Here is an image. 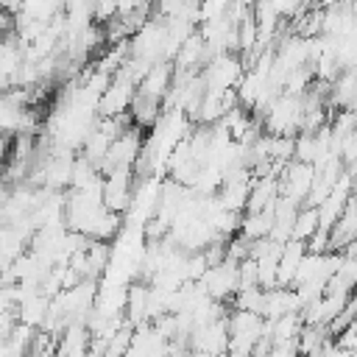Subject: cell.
<instances>
[{
    "mask_svg": "<svg viewBox=\"0 0 357 357\" xmlns=\"http://www.w3.org/2000/svg\"><path fill=\"white\" fill-rule=\"evenodd\" d=\"M226 343H229V329H226V315H218L212 321H204V324H195L190 337H187V346L192 351H226Z\"/></svg>",
    "mask_w": 357,
    "mask_h": 357,
    "instance_id": "8",
    "label": "cell"
},
{
    "mask_svg": "<svg viewBox=\"0 0 357 357\" xmlns=\"http://www.w3.org/2000/svg\"><path fill=\"white\" fill-rule=\"evenodd\" d=\"M226 329H229V343H226V351L231 354H251L257 340L265 335L268 329V318H262L259 312H251V310H231L226 315Z\"/></svg>",
    "mask_w": 357,
    "mask_h": 357,
    "instance_id": "2",
    "label": "cell"
},
{
    "mask_svg": "<svg viewBox=\"0 0 357 357\" xmlns=\"http://www.w3.org/2000/svg\"><path fill=\"white\" fill-rule=\"evenodd\" d=\"M337 3H346V0H315L318 8H329V6H337Z\"/></svg>",
    "mask_w": 357,
    "mask_h": 357,
    "instance_id": "15",
    "label": "cell"
},
{
    "mask_svg": "<svg viewBox=\"0 0 357 357\" xmlns=\"http://www.w3.org/2000/svg\"><path fill=\"white\" fill-rule=\"evenodd\" d=\"M304 254H307V243H301V240H287L282 245L279 262H276V284H284V287L293 284V276H296Z\"/></svg>",
    "mask_w": 357,
    "mask_h": 357,
    "instance_id": "11",
    "label": "cell"
},
{
    "mask_svg": "<svg viewBox=\"0 0 357 357\" xmlns=\"http://www.w3.org/2000/svg\"><path fill=\"white\" fill-rule=\"evenodd\" d=\"M312 178H315V167L310 162H298V159H290L282 173L276 176L279 181V195H287L293 198L296 204H304L310 187H312Z\"/></svg>",
    "mask_w": 357,
    "mask_h": 357,
    "instance_id": "7",
    "label": "cell"
},
{
    "mask_svg": "<svg viewBox=\"0 0 357 357\" xmlns=\"http://www.w3.org/2000/svg\"><path fill=\"white\" fill-rule=\"evenodd\" d=\"M273 204V201H271ZM245 240H259L271 234V206L265 209H245L240 215V229H237Z\"/></svg>",
    "mask_w": 357,
    "mask_h": 357,
    "instance_id": "13",
    "label": "cell"
},
{
    "mask_svg": "<svg viewBox=\"0 0 357 357\" xmlns=\"http://www.w3.org/2000/svg\"><path fill=\"white\" fill-rule=\"evenodd\" d=\"M173 84V64L170 61H153L145 75L137 81V95H148V98H159L165 103V95Z\"/></svg>",
    "mask_w": 357,
    "mask_h": 357,
    "instance_id": "9",
    "label": "cell"
},
{
    "mask_svg": "<svg viewBox=\"0 0 357 357\" xmlns=\"http://www.w3.org/2000/svg\"><path fill=\"white\" fill-rule=\"evenodd\" d=\"M301 310V298L296 293V287H284V284H273L265 290V301H262V318H279L284 312Z\"/></svg>",
    "mask_w": 357,
    "mask_h": 357,
    "instance_id": "10",
    "label": "cell"
},
{
    "mask_svg": "<svg viewBox=\"0 0 357 357\" xmlns=\"http://www.w3.org/2000/svg\"><path fill=\"white\" fill-rule=\"evenodd\" d=\"M301 117H304V100H301V95L279 92L268 103V109L262 112V131L282 134V137H296L301 131Z\"/></svg>",
    "mask_w": 357,
    "mask_h": 357,
    "instance_id": "1",
    "label": "cell"
},
{
    "mask_svg": "<svg viewBox=\"0 0 357 357\" xmlns=\"http://www.w3.org/2000/svg\"><path fill=\"white\" fill-rule=\"evenodd\" d=\"M198 282L204 284V290H206L209 298H215V301H231V296L240 287V262L223 257L218 265H209L206 273Z\"/></svg>",
    "mask_w": 357,
    "mask_h": 357,
    "instance_id": "4",
    "label": "cell"
},
{
    "mask_svg": "<svg viewBox=\"0 0 357 357\" xmlns=\"http://www.w3.org/2000/svg\"><path fill=\"white\" fill-rule=\"evenodd\" d=\"M315 231H318V209H315V206L301 204V206H298V212H296V220H293L290 240H301V243H307Z\"/></svg>",
    "mask_w": 357,
    "mask_h": 357,
    "instance_id": "14",
    "label": "cell"
},
{
    "mask_svg": "<svg viewBox=\"0 0 357 357\" xmlns=\"http://www.w3.org/2000/svg\"><path fill=\"white\" fill-rule=\"evenodd\" d=\"M134 92H137V81L126 73V70H117L109 81V86L100 92L98 98V114L100 117H112V114H123L128 112L131 100H134Z\"/></svg>",
    "mask_w": 357,
    "mask_h": 357,
    "instance_id": "6",
    "label": "cell"
},
{
    "mask_svg": "<svg viewBox=\"0 0 357 357\" xmlns=\"http://www.w3.org/2000/svg\"><path fill=\"white\" fill-rule=\"evenodd\" d=\"M162 109H165V103H162L159 98H148V95H137V92H134V100H131V106H128V117H131L134 126L151 128V126L162 117Z\"/></svg>",
    "mask_w": 357,
    "mask_h": 357,
    "instance_id": "12",
    "label": "cell"
},
{
    "mask_svg": "<svg viewBox=\"0 0 357 357\" xmlns=\"http://www.w3.org/2000/svg\"><path fill=\"white\" fill-rule=\"evenodd\" d=\"M134 167H114L109 173L100 176V187H103V204L106 209L112 212H126L131 206V198H134Z\"/></svg>",
    "mask_w": 357,
    "mask_h": 357,
    "instance_id": "5",
    "label": "cell"
},
{
    "mask_svg": "<svg viewBox=\"0 0 357 357\" xmlns=\"http://www.w3.org/2000/svg\"><path fill=\"white\" fill-rule=\"evenodd\" d=\"M243 73H245L243 56H237V53H231V50L215 53V56L206 59L204 67H201L204 89H206V92H226V89H234L237 81L243 78Z\"/></svg>",
    "mask_w": 357,
    "mask_h": 357,
    "instance_id": "3",
    "label": "cell"
}]
</instances>
